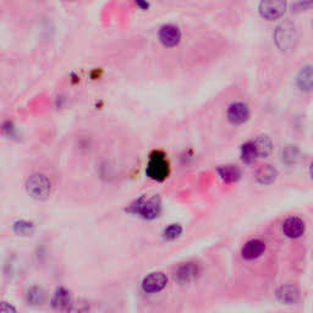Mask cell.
Returning a JSON list of instances; mask_svg holds the SVG:
<instances>
[{
    "label": "cell",
    "instance_id": "1",
    "mask_svg": "<svg viewBox=\"0 0 313 313\" xmlns=\"http://www.w3.org/2000/svg\"><path fill=\"white\" fill-rule=\"evenodd\" d=\"M297 38L296 26L293 23H283L277 26L274 31V42L281 52H290L295 48Z\"/></svg>",
    "mask_w": 313,
    "mask_h": 313
},
{
    "label": "cell",
    "instance_id": "2",
    "mask_svg": "<svg viewBox=\"0 0 313 313\" xmlns=\"http://www.w3.org/2000/svg\"><path fill=\"white\" fill-rule=\"evenodd\" d=\"M130 212L140 214L141 217L152 220L159 217L162 212V201L158 196H152L149 198L141 197L130 207Z\"/></svg>",
    "mask_w": 313,
    "mask_h": 313
},
{
    "label": "cell",
    "instance_id": "3",
    "mask_svg": "<svg viewBox=\"0 0 313 313\" xmlns=\"http://www.w3.org/2000/svg\"><path fill=\"white\" fill-rule=\"evenodd\" d=\"M169 173H170V169H169V163L164 153L159 151L153 152L149 158L148 165H147V175L153 180L163 181L167 179Z\"/></svg>",
    "mask_w": 313,
    "mask_h": 313
},
{
    "label": "cell",
    "instance_id": "4",
    "mask_svg": "<svg viewBox=\"0 0 313 313\" xmlns=\"http://www.w3.org/2000/svg\"><path fill=\"white\" fill-rule=\"evenodd\" d=\"M27 192L36 199H46L51 195L52 183L46 175L34 174L27 180Z\"/></svg>",
    "mask_w": 313,
    "mask_h": 313
},
{
    "label": "cell",
    "instance_id": "5",
    "mask_svg": "<svg viewBox=\"0 0 313 313\" xmlns=\"http://www.w3.org/2000/svg\"><path fill=\"white\" fill-rule=\"evenodd\" d=\"M258 11L259 15L265 20H278L285 14L286 0H261Z\"/></svg>",
    "mask_w": 313,
    "mask_h": 313
},
{
    "label": "cell",
    "instance_id": "6",
    "mask_svg": "<svg viewBox=\"0 0 313 313\" xmlns=\"http://www.w3.org/2000/svg\"><path fill=\"white\" fill-rule=\"evenodd\" d=\"M159 40L167 48H174L180 43L181 40V31L175 25H164L159 30Z\"/></svg>",
    "mask_w": 313,
    "mask_h": 313
},
{
    "label": "cell",
    "instance_id": "7",
    "mask_svg": "<svg viewBox=\"0 0 313 313\" xmlns=\"http://www.w3.org/2000/svg\"><path fill=\"white\" fill-rule=\"evenodd\" d=\"M250 119V109L242 102L233 103L228 109V120L234 125L245 124Z\"/></svg>",
    "mask_w": 313,
    "mask_h": 313
},
{
    "label": "cell",
    "instance_id": "8",
    "mask_svg": "<svg viewBox=\"0 0 313 313\" xmlns=\"http://www.w3.org/2000/svg\"><path fill=\"white\" fill-rule=\"evenodd\" d=\"M168 278L164 273H152L143 279L142 281V289L143 291L148 294L159 293L167 286Z\"/></svg>",
    "mask_w": 313,
    "mask_h": 313
},
{
    "label": "cell",
    "instance_id": "9",
    "mask_svg": "<svg viewBox=\"0 0 313 313\" xmlns=\"http://www.w3.org/2000/svg\"><path fill=\"white\" fill-rule=\"evenodd\" d=\"M199 273H201L199 265L195 262H189L177 268L176 273H175V279L181 284H187L195 280Z\"/></svg>",
    "mask_w": 313,
    "mask_h": 313
},
{
    "label": "cell",
    "instance_id": "10",
    "mask_svg": "<svg viewBox=\"0 0 313 313\" xmlns=\"http://www.w3.org/2000/svg\"><path fill=\"white\" fill-rule=\"evenodd\" d=\"M283 231L290 239H297L305 233V223H303L302 219L291 217L284 221Z\"/></svg>",
    "mask_w": 313,
    "mask_h": 313
},
{
    "label": "cell",
    "instance_id": "11",
    "mask_svg": "<svg viewBox=\"0 0 313 313\" xmlns=\"http://www.w3.org/2000/svg\"><path fill=\"white\" fill-rule=\"evenodd\" d=\"M265 251V243L261 240H251L243 246L242 249V257L247 259V261H251V259L258 258L259 256L263 255V252Z\"/></svg>",
    "mask_w": 313,
    "mask_h": 313
},
{
    "label": "cell",
    "instance_id": "12",
    "mask_svg": "<svg viewBox=\"0 0 313 313\" xmlns=\"http://www.w3.org/2000/svg\"><path fill=\"white\" fill-rule=\"evenodd\" d=\"M299 290L293 285H284L280 286L277 290V297L281 303L285 305H294L299 300Z\"/></svg>",
    "mask_w": 313,
    "mask_h": 313
},
{
    "label": "cell",
    "instance_id": "13",
    "mask_svg": "<svg viewBox=\"0 0 313 313\" xmlns=\"http://www.w3.org/2000/svg\"><path fill=\"white\" fill-rule=\"evenodd\" d=\"M297 87L302 92H309L313 86V74H312V66L307 65V66L302 68L300 74L297 75L296 78Z\"/></svg>",
    "mask_w": 313,
    "mask_h": 313
},
{
    "label": "cell",
    "instance_id": "14",
    "mask_svg": "<svg viewBox=\"0 0 313 313\" xmlns=\"http://www.w3.org/2000/svg\"><path fill=\"white\" fill-rule=\"evenodd\" d=\"M278 176L277 169L272 167V165H262L256 173V180L262 185H269L274 183Z\"/></svg>",
    "mask_w": 313,
    "mask_h": 313
},
{
    "label": "cell",
    "instance_id": "15",
    "mask_svg": "<svg viewBox=\"0 0 313 313\" xmlns=\"http://www.w3.org/2000/svg\"><path fill=\"white\" fill-rule=\"evenodd\" d=\"M253 143H255L257 155L261 156V158H267V156L272 153V149H273L272 140L269 139L268 136H265V135L258 136L257 139L253 141Z\"/></svg>",
    "mask_w": 313,
    "mask_h": 313
},
{
    "label": "cell",
    "instance_id": "16",
    "mask_svg": "<svg viewBox=\"0 0 313 313\" xmlns=\"http://www.w3.org/2000/svg\"><path fill=\"white\" fill-rule=\"evenodd\" d=\"M218 174H219V176L223 179V181H225V183H228V184L236 183V181L239 180L241 176L240 169L234 167V165H225V167L219 168Z\"/></svg>",
    "mask_w": 313,
    "mask_h": 313
},
{
    "label": "cell",
    "instance_id": "17",
    "mask_svg": "<svg viewBox=\"0 0 313 313\" xmlns=\"http://www.w3.org/2000/svg\"><path fill=\"white\" fill-rule=\"evenodd\" d=\"M52 303L55 308H59V309L69 308V306L71 305L70 293H69L68 290L62 289V287L61 289L56 290V293L54 294V297H53V300H52Z\"/></svg>",
    "mask_w": 313,
    "mask_h": 313
},
{
    "label": "cell",
    "instance_id": "18",
    "mask_svg": "<svg viewBox=\"0 0 313 313\" xmlns=\"http://www.w3.org/2000/svg\"><path fill=\"white\" fill-rule=\"evenodd\" d=\"M299 158L300 151L296 146H286L285 148L283 149V152H281V162H283L284 164L289 165V167L295 165L296 163L299 162Z\"/></svg>",
    "mask_w": 313,
    "mask_h": 313
},
{
    "label": "cell",
    "instance_id": "19",
    "mask_svg": "<svg viewBox=\"0 0 313 313\" xmlns=\"http://www.w3.org/2000/svg\"><path fill=\"white\" fill-rule=\"evenodd\" d=\"M257 156V151H256L253 141L246 142L245 145H242V147H241V159H242V162L246 163V164H251V163L256 161Z\"/></svg>",
    "mask_w": 313,
    "mask_h": 313
},
{
    "label": "cell",
    "instance_id": "20",
    "mask_svg": "<svg viewBox=\"0 0 313 313\" xmlns=\"http://www.w3.org/2000/svg\"><path fill=\"white\" fill-rule=\"evenodd\" d=\"M27 301L31 303V305L38 306L42 305L43 302L46 301V293L42 287L38 286H33L28 290L27 293Z\"/></svg>",
    "mask_w": 313,
    "mask_h": 313
},
{
    "label": "cell",
    "instance_id": "21",
    "mask_svg": "<svg viewBox=\"0 0 313 313\" xmlns=\"http://www.w3.org/2000/svg\"><path fill=\"white\" fill-rule=\"evenodd\" d=\"M181 234H183V228H181L179 224H171L164 230L163 236H164L165 240L171 241V240L177 239Z\"/></svg>",
    "mask_w": 313,
    "mask_h": 313
},
{
    "label": "cell",
    "instance_id": "22",
    "mask_svg": "<svg viewBox=\"0 0 313 313\" xmlns=\"http://www.w3.org/2000/svg\"><path fill=\"white\" fill-rule=\"evenodd\" d=\"M14 229L18 235H30L33 231V225L28 221H18L15 224Z\"/></svg>",
    "mask_w": 313,
    "mask_h": 313
},
{
    "label": "cell",
    "instance_id": "23",
    "mask_svg": "<svg viewBox=\"0 0 313 313\" xmlns=\"http://www.w3.org/2000/svg\"><path fill=\"white\" fill-rule=\"evenodd\" d=\"M2 129L8 136H15V135H16V127H15V125L12 124L11 121H6V123L3 125Z\"/></svg>",
    "mask_w": 313,
    "mask_h": 313
},
{
    "label": "cell",
    "instance_id": "24",
    "mask_svg": "<svg viewBox=\"0 0 313 313\" xmlns=\"http://www.w3.org/2000/svg\"><path fill=\"white\" fill-rule=\"evenodd\" d=\"M11 311L15 312V311H16V309L12 307V306L8 305V303H6V302L0 303V312H11Z\"/></svg>",
    "mask_w": 313,
    "mask_h": 313
},
{
    "label": "cell",
    "instance_id": "25",
    "mask_svg": "<svg viewBox=\"0 0 313 313\" xmlns=\"http://www.w3.org/2000/svg\"><path fill=\"white\" fill-rule=\"evenodd\" d=\"M135 3H136V5L142 9V10H147V9L149 8V4L147 0H135Z\"/></svg>",
    "mask_w": 313,
    "mask_h": 313
}]
</instances>
